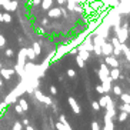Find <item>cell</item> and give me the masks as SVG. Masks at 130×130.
<instances>
[{
    "label": "cell",
    "instance_id": "obj_31",
    "mask_svg": "<svg viewBox=\"0 0 130 130\" xmlns=\"http://www.w3.org/2000/svg\"><path fill=\"white\" fill-rule=\"evenodd\" d=\"M13 130H23V124L20 122H16L14 124H13Z\"/></svg>",
    "mask_w": 130,
    "mask_h": 130
},
{
    "label": "cell",
    "instance_id": "obj_21",
    "mask_svg": "<svg viewBox=\"0 0 130 130\" xmlns=\"http://www.w3.org/2000/svg\"><path fill=\"white\" fill-rule=\"evenodd\" d=\"M120 99H122L123 103H129L130 104V94H126V93H122L120 94Z\"/></svg>",
    "mask_w": 130,
    "mask_h": 130
},
{
    "label": "cell",
    "instance_id": "obj_10",
    "mask_svg": "<svg viewBox=\"0 0 130 130\" xmlns=\"http://www.w3.org/2000/svg\"><path fill=\"white\" fill-rule=\"evenodd\" d=\"M49 17H53V19H59L61 16V9L60 7H53V9H49Z\"/></svg>",
    "mask_w": 130,
    "mask_h": 130
},
{
    "label": "cell",
    "instance_id": "obj_39",
    "mask_svg": "<svg viewBox=\"0 0 130 130\" xmlns=\"http://www.w3.org/2000/svg\"><path fill=\"white\" fill-rule=\"evenodd\" d=\"M59 120H60V123H66V122H67V120H66V116H64V115H60Z\"/></svg>",
    "mask_w": 130,
    "mask_h": 130
},
{
    "label": "cell",
    "instance_id": "obj_7",
    "mask_svg": "<svg viewBox=\"0 0 130 130\" xmlns=\"http://www.w3.org/2000/svg\"><path fill=\"white\" fill-rule=\"evenodd\" d=\"M104 63L109 64L110 67H119V64H120V63L117 61V59H116V56H113V54L106 56V57H104Z\"/></svg>",
    "mask_w": 130,
    "mask_h": 130
},
{
    "label": "cell",
    "instance_id": "obj_4",
    "mask_svg": "<svg viewBox=\"0 0 130 130\" xmlns=\"http://www.w3.org/2000/svg\"><path fill=\"white\" fill-rule=\"evenodd\" d=\"M109 72H110V70H109L107 64L106 63H102V64H100V70H99V79L102 82L106 80L107 77H109Z\"/></svg>",
    "mask_w": 130,
    "mask_h": 130
},
{
    "label": "cell",
    "instance_id": "obj_15",
    "mask_svg": "<svg viewBox=\"0 0 130 130\" xmlns=\"http://www.w3.org/2000/svg\"><path fill=\"white\" fill-rule=\"evenodd\" d=\"M26 59H29L30 61H35V59H36V53L33 52V49H31V47L26 49Z\"/></svg>",
    "mask_w": 130,
    "mask_h": 130
},
{
    "label": "cell",
    "instance_id": "obj_25",
    "mask_svg": "<svg viewBox=\"0 0 130 130\" xmlns=\"http://www.w3.org/2000/svg\"><path fill=\"white\" fill-rule=\"evenodd\" d=\"M120 110H122V111H126L127 115H130V104H129V103H124L123 106H120Z\"/></svg>",
    "mask_w": 130,
    "mask_h": 130
},
{
    "label": "cell",
    "instance_id": "obj_22",
    "mask_svg": "<svg viewBox=\"0 0 130 130\" xmlns=\"http://www.w3.org/2000/svg\"><path fill=\"white\" fill-rule=\"evenodd\" d=\"M107 97H109V96H103L102 99H99L100 109H104V107H106V103H107Z\"/></svg>",
    "mask_w": 130,
    "mask_h": 130
},
{
    "label": "cell",
    "instance_id": "obj_30",
    "mask_svg": "<svg viewBox=\"0 0 130 130\" xmlns=\"http://www.w3.org/2000/svg\"><path fill=\"white\" fill-rule=\"evenodd\" d=\"M67 76H69L70 79H74V77L77 76V74H76V70H73V69H69V70H67Z\"/></svg>",
    "mask_w": 130,
    "mask_h": 130
},
{
    "label": "cell",
    "instance_id": "obj_35",
    "mask_svg": "<svg viewBox=\"0 0 130 130\" xmlns=\"http://www.w3.org/2000/svg\"><path fill=\"white\" fill-rule=\"evenodd\" d=\"M96 92H97V93H104L103 86H102V84H97V86H96Z\"/></svg>",
    "mask_w": 130,
    "mask_h": 130
},
{
    "label": "cell",
    "instance_id": "obj_12",
    "mask_svg": "<svg viewBox=\"0 0 130 130\" xmlns=\"http://www.w3.org/2000/svg\"><path fill=\"white\" fill-rule=\"evenodd\" d=\"M109 77H110L111 80H117V79H120V70H119V67H113V69L109 72Z\"/></svg>",
    "mask_w": 130,
    "mask_h": 130
},
{
    "label": "cell",
    "instance_id": "obj_44",
    "mask_svg": "<svg viewBox=\"0 0 130 130\" xmlns=\"http://www.w3.org/2000/svg\"><path fill=\"white\" fill-rule=\"evenodd\" d=\"M42 23H43V24H47V23H49V20H47V19H43Z\"/></svg>",
    "mask_w": 130,
    "mask_h": 130
},
{
    "label": "cell",
    "instance_id": "obj_9",
    "mask_svg": "<svg viewBox=\"0 0 130 130\" xmlns=\"http://www.w3.org/2000/svg\"><path fill=\"white\" fill-rule=\"evenodd\" d=\"M69 104L70 107H72V110L76 113V115H79L80 113V106H79V103L76 102V99L74 97H69Z\"/></svg>",
    "mask_w": 130,
    "mask_h": 130
},
{
    "label": "cell",
    "instance_id": "obj_2",
    "mask_svg": "<svg viewBox=\"0 0 130 130\" xmlns=\"http://www.w3.org/2000/svg\"><path fill=\"white\" fill-rule=\"evenodd\" d=\"M17 2L16 0H3V3H2V7L6 10V12H14V10H17Z\"/></svg>",
    "mask_w": 130,
    "mask_h": 130
},
{
    "label": "cell",
    "instance_id": "obj_18",
    "mask_svg": "<svg viewBox=\"0 0 130 130\" xmlns=\"http://www.w3.org/2000/svg\"><path fill=\"white\" fill-rule=\"evenodd\" d=\"M77 53H79V56H80L82 59H83L84 61L86 60H89V57H90V52H87V50H79V52H77Z\"/></svg>",
    "mask_w": 130,
    "mask_h": 130
},
{
    "label": "cell",
    "instance_id": "obj_13",
    "mask_svg": "<svg viewBox=\"0 0 130 130\" xmlns=\"http://www.w3.org/2000/svg\"><path fill=\"white\" fill-rule=\"evenodd\" d=\"M111 79L110 77H107L106 80H103L102 82V86H103V89H104V93H109L110 92V89H111Z\"/></svg>",
    "mask_w": 130,
    "mask_h": 130
},
{
    "label": "cell",
    "instance_id": "obj_20",
    "mask_svg": "<svg viewBox=\"0 0 130 130\" xmlns=\"http://www.w3.org/2000/svg\"><path fill=\"white\" fill-rule=\"evenodd\" d=\"M122 50H123V53L126 54V59L130 61V49L124 44V43H122Z\"/></svg>",
    "mask_w": 130,
    "mask_h": 130
},
{
    "label": "cell",
    "instance_id": "obj_27",
    "mask_svg": "<svg viewBox=\"0 0 130 130\" xmlns=\"http://www.w3.org/2000/svg\"><path fill=\"white\" fill-rule=\"evenodd\" d=\"M127 119V113L126 111H120V115H119V122H126Z\"/></svg>",
    "mask_w": 130,
    "mask_h": 130
},
{
    "label": "cell",
    "instance_id": "obj_6",
    "mask_svg": "<svg viewBox=\"0 0 130 130\" xmlns=\"http://www.w3.org/2000/svg\"><path fill=\"white\" fill-rule=\"evenodd\" d=\"M104 109H106L107 110V115L110 116L111 119L115 117V104H113V100L110 99V97H107V103H106V107H104Z\"/></svg>",
    "mask_w": 130,
    "mask_h": 130
},
{
    "label": "cell",
    "instance_id": "obj_3",
    "mask_svg": "<svg viewBox=\"0 0 130 130\" xmlns=\"http://www.w3.org/2000/svg\"><path fill=\"white\" fill-rule=\"evenodd\" d=\"M35 96H36V99H37L39 102H42V103H44V104H53V100L50 99L49 96L43 94L40 90H36V92H35Z\"/></svg>",
    "mask_w": 130,
    "mask_h": 130
},
{
    "label": "cell",
    "instance_id": "obj_42",
    "mask_svg": "<svg viewBox=\"0 0 130 130\" xmlns=\"http://www.w3.org/2000/svg\"><path fill=\"white\" fill-rule=\"evenodd\" d=\"M26 130H35V127H31L30 124H27V126H26Z\"/></svg>",
    "mask_w": 130,
    "mask_h": 130
},
{
    "label": "cell",
    "instance_id": "obj_26",
    "mask_svg": "<svg viewBox=\"0 0 130 130\" xmlns=\"http://www.w3.org/2000/svg\"><path fill=\"white\" fill-rule=\"evenodd\" d=\"M3 22H6V23H10L12 22V16L9 14V12L3 13Z\"/></svg>",
    "mask_w": 130,
    "mask_h": 130
},
{
    "label": "cell",
    "instance_id": "obj_41",
    "mask_svg": "<svg viewBox=\"0 0 130 130\" xmlns=\"http://www.w3.org/2000/svg\"><path fill=\"white\" fill-rule=\"evenodd\" d=\"M22 124H23V126H27V124H29V120H27V119H24V120H22Z\"/></svg>",
    "mask_w": 130,
    "mask_h": 130
},
{
    "label": "cell",
    "instance_id": "obj_33",
    "mask_svg": "<svg viewBox=\"0 0 130 130\" xmlns=\"http://www.w3.org/2000/svg\"><path fill=\"white\" fill-rule=\"evenodd\" d=\"M92 107H93V110H94V111H99V110H100L99 102H93V103H92Z\"/></svg>",
    "mask_w": 130,
    "mask_h": 130
},
{
    "label": "cell",
    "instance_id": "obj_1",
    "mask_svg": "<svg viewBox=\"0 0 130 130\" xmlns=\"http://www.w3.org/2000/svg\"><path fill=\"white\" fill-rule=\"evenodd\" d=\"M116 33H117L116 37L119 39L120 43H124L127 40V36H129V33H127V26H124L122 29V27H119V24H116Z\"/></svg>",
    "mask_w": 130,
    "mask_h": 130
},
{
    "label": "cell",
    "instance_id": "obj_32",
    "mask_svg": "<svg viewBox=\"0 0 130 130\" xmlns=\"http://www.w3.org/2000/svg\"><path fill=\"white\" fill-rule=\"evenodd\" d=\"M92 130H102L99 122H93V123H92Z\"/></svg>",
    "mask_w": 130,
    "mask_h": 130
},
{
    "label": "cell",
    "instance_id": "obj_29",
    "mask_svg": "<svg viewBox=\"0 0 130 130\" xmlns=\"http://www.w3.org/2000/svg\"><path fill=\"white\" fill-rule=\"evenodd\" d=\"M111 89H113V93H115L116 96L122 94V87H120V86H115V87H111Z\"/></svg>",
    "mask_w": 130,
    "mask_h": 130
},
{
    "label": "cell",
    "instance_id": "obj_23",
    "mask_svg": "<svg viewBox=\"0 0 130 130\" xmlns=\"http://www.w3.org/2000/svg\"><path fill=\"white\" fill-rule=\"evenodd\" d=\"M19 104L22 106V109H23L24 111L29 109V104H27V102H26V99H19Z\"/></svg>",
    "mask_w": 130,
    "mask_h": 130
},
{
    "label": "cell",
    "instance_id": "obj_28",
    "mask_svg": "<svg viewBox=\"0 0 130 130\" xmlns=\"http://www.w3.org/2000/svg\"><path fill=\"white\" fill-rule=\"evenodd\" d=\"M14 111L17 113V115H23V113H24V110L22 109V106H20L19 103H17V104L14 106Z\"/></svg>",
    "mask_w": 130,
    "mask_h": 130
},
{
    "label": "cell",
    "instance_id": "obj_40",
    "mask_svg": "<svg viewBox=\"0 0 130 130\" xmlns=\"http://www.w3.org/2000/svg\"><path fill=\"white\" fill-rule=\"evenodd\" d=\"M74 12H79V13H83V9L80 6H74Z\"/></svg>",
    "mask_w": 130,
    "mask_h": 130
},
{
    "label": "cell",
    "instance_id": "obj_37",
    "mask_svg": "<svg viewBox=\"0 0 130 130\" xmlns=\"http://www.w3.org/2000/svg\"><path fill=\"white\" fill-rule=\"evenodd\" d=\"M4 44H6V39H4L3 36L0 35V47H2V46H4Z\"/></svg>",
    "mask_w": 130,
    "mask_h": 130
},
{
    "label": "cell",
    "instance_id": "obj_19",
    "mask_svg": "<svg viewBox=\"0 0 130 130\" xmlns=\"http://www.w3.org/2000/svg\"><path fill=\"white\" fill-rule=\"evenodd\" d=\"M111 44H113V47H115V49L122 50V43L119 42V39H117V37H113V39H111Z\"/></svg>",
    "mask_w": 130,
    "mask_h": 130
},
{
    "label": "cell",
    "instance_id": "obj_5",
    "mask_svg": "<svg viewBox=\"0 0 130 130\" xmlns=\"http://www.w3.org/2000/svg\"><path fill=\"white\" fill-rule=\"evenodd\" d=\"M111 53H113V44L104 42L103 44H102V54L106 57V56H110Z\"/></svg>",
    "mask_w": 130,
    "mask_h": 130
},
{
    "label": "cell",
    "instance_id": "obj_17",
    "mask_svg": "<svg viewBox=\"0 0 130 130\" xmlns=\"http://www.w3.org/2000/svg\"><path fill=\"white\" fill-rule=\"evenodd\" d=\"M31 49H33V52L36 53V56L42 54V46H40V43H39V42H35V43H33Z\"/></svg>",
    "mask_w": 130,
    "mask_h": 130
},
{
    "label": "cell",
    "instance_id": "obj_14",
    "mask_svg": "<svg viewBox=\"0 0 130 130\" xmlns=\"http://www.w3.org/2000/svg\"><path fill=\"white\" fill-rule=\"evenodd\" d=\"M42 9L43 10H49V9L53 7V0H42Z\"/></svg>",
    "mask_w": 130,
    "mask_h": 130
},
{
    "label": "cell",
    "instance_id": "obj_16",
    "mask_svg": "<svg viewBox=\"0 0 130 130\" xmlns=\"http://www.w3.org/2000/svg\"><path fill=\"white\" fill-rule=\"evenodd\" d=\"M56 129H57V130H72V127L69 126V123H67V122H66V123L57 122V123H56Z\"/></svg>",
    "mask_w": 130,
    "mask_h": 130
},
{
    "label": "cell",
    "instance_id": "obj_36",
    "mask_svg": "<svg viewBox=\"0 0 130 130\" xmlns=\"http://www.w3.org/2000/svg\"><path fill=\"white\" fill-rule=\"evenodd\" d=\"M49 90H50V93H52V94H56V93H57V89L54 87V86H50Z\"/></svg>",
    "mask_w": 130,
    "mask_h": 130
},
{
    "label": "cell",
    "instance_id": "obj_24",
    "mask_svg": "<svg viewBox=\"0 0 130 130\" xmlns=\"http://www.w3.org/2000/svg\"><path fill=\"white\" fill-rule=\"evenodd\" d=\"M76 63H77V66H79V67H82V69L84 67V60L80 57V56H79V54L76 56Z\"/></svg>",
    "mask_w": 130,
    "mask_h": 130
},
{
    "label": "cell",
    "instance_id": "obj_46",
    "mask_svg": "<svg viewBox=\"0 0 130 130\" xmlns=\"http://www.w3.org/2000/svg\"><path fill=\"white\" fill-rule=\"evenodd\" d=\"M2 86H3V80H2V79H0V87H2Z\"/></svg>",
    "mask_w": 130,
    "mask_h": 130
},
{
    "label": "cell",
    "instance_id": "obj_47",
    "mask_svg": "<svg viewBox=\"0 0 130 130\" xmlns=\"http://www.w3.org/2000/svg\"><path fill=\"white\" fill-rule=\"evenodd\" d=\"M0 69H2V61H0Z\"/></svg>",
    "mask_w": 130,
    "mask_h": 130
},
{
    "label": "cell",
    "instance_id": "obj_38",
    "mask_svg": "<svg viewBox=\"0 0 130 130\" xmlns=\"http://www.w3.org/2000/svg\"><path fill=\"white\" fill-rule=\"evenodd\" d=\"M30 2H31V6H35V7L40 4V0H30Z\"/></svg>",
    "mask_w": 130,
    "mask_h": 130
},
{
    "label": "cell",
    "instance_id": "obj_43",
    "mask_svg": "<svg viewBox=\"0 0 130 130\" xmlns=\"http://www.w3.org/2000/svg\"><path fill=\"white\" fill-rule=\"evenodd\" d=\"M57 2H59V4H63V3H66L67 0H57Z\"/></svg>",
    "mask_w": 130,
    "mask_h": 130
},
{
    "label": "cell",
    "instance_id": "obj_34",
    "mask_svg": "<svg viewBox=\"0 0 130 130\" xmlns=\"http://www.w3.org/2000/svg\"><path fill=\"white\" fill-rule=\"evenodd\" d=\"M4 54H6V57H12V56H13L14 53H13V50H12V49H6Z\"/></svg>",
    "mask_w": 130,
    "mask_h": 130
},
{
    "label": "cell",
    "instance_id": "obj_8",
    "mask_svg": "<svg viewBox=\"0 0 130 130\" xmlns=\"http://www.w3.org/2000/svg\"><path fill=\"white\" fill-rule=\"evenodd\" d=\"M14 69H3V67H2V69H0V74H2V76L4 77V79H6V80H9V79H12V76L13 74H14Z\"/></svg>",
    "mask_w": 130,
    "mask_h": 130
},
{
    "label": "cell",
    "instance_id": "obj_45",
    "mask_svg": "<svg viewBox=\"0 0 130 130\" xmlns=\"http://www.w3.org/2000/svg\"><path fill=\"white\" fill-rule=\"evenodd\" d=\"M0 22H3V13H0Z\"/></svg>",
    "mask_w": 130,
    "mask_h": 130
},
{
    "label": "cell",
    "instance_id": "obj_11",
    "mask_svg": "<svg viewBox=\"0 0 130 130\" xmlns=\"http://www.w3.org/2000/svg\"><path fill=\"white\" fill-rule=\"evenodd\" d=\"M113 122H111V117L106 113V116H104V127L102 130H113Z\"/></svg>",
    "mask_w": 130,
    "mask_h": 130
}]
</instances>
